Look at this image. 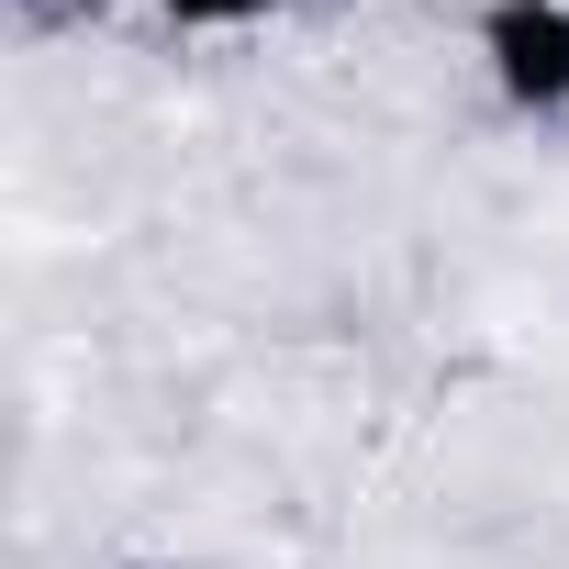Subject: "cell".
<instances>
[{
    "label": "cell",
    "mask_w": 569,
    "mask_h": 569,
    "mask_svg": "<svg viewBox=\"0 0 569 569\" xmlns=\"http://www.w3.org/2000/svg\"><path fill=\"white\" fill-rule=\"evenodd\" d=\"M480 79L502 112L558 123L569 112V0H491L480 12Z\"/></svg>",
    "instance_id": "cell-1"
},
{
    "label": "cell",
    "mask_w": 569,
    "mask_h": 569,
    "mask_svg": "<svg viewBox=\"0 0 569 569\" xmlns=\"http://www.w3.org/2000/svg\"><path fill=\"white\" fill-rule=\"evenodd\" d=\"M168 34H246V23H279L291 0H146Z\"/></svg>",
    "instance_id": "cell-2"
}]
</instances>
